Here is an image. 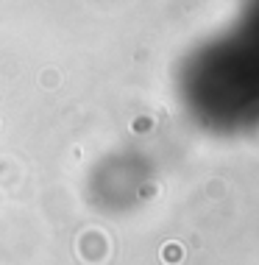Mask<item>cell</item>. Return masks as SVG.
<instances>
[{"label":"cell","mask_w":259,"mask_h":265,"mask_svg":"<svg viewBox=\"0 0 259 265\" xmlns=\"http://www.w3.org/2000/svg\"><path fill=\"white\" fill-rule=\"evenodd\" d=\"M168 263H176V260H181V248L179 246H168Z\"/></svg>","instance_id":"cell-1"}]
</instances>
